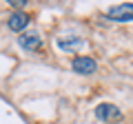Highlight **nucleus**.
Segmentation results:
<instances>
[{"instance_id":"1","label":"nucleus","mask_w":133,"mask_h":124,"mask_svg":"<svg viewBox=\"0 0 133 124\" xmlns=\"http://www.w3.org/2000/svg\"><path fill=\"white\" fill-rule=\"evenodd\" d=\"M95 115L102 122H120L122 120V109H118L111 102H102V104L95 106Z\"/></svg>"},{"instance_id":"2","label":"nucleus","mask_w":133,"mask_h":124,"mask_svg":"<svg viewBox=\"0 0 133 124\" xmlns=\"http://www.w3.org/2000/svg\"><path fill=\"white\" fill-rule=\"evenodd\" d=\"M71 69L78 75H91V73H95V69H98V62L91 56H76L71 60Z\"/></svg>"},{"instance_id":"3","label":"nucleus","mask_w":133,"mask_h":124,"mask_svg":"<svg viewBox=\"0 0 133 124\" xmlns=\"http://www.w3.org/2000/svg\"><path fill=\"white\" fill-rule=\"evenodd\" d=\"M107 18L113 20V22H129L133 18V5L127 2V5H115V7H109L107 11Z\"/></svg>"},{"instance_id":"4","label":"nucleus","mask_w":133,"mask_h":124,"mask_svg":"<svg viewBox=\"0 0 133 124\" xmlns=\"http://www.w3.org/2000/svg\"><path fill=\"white\" fill-rule=\"evenodd\" d=\"M29 22H31L29 13H24V11H14V13L9 16V20H7V27H9L11 31H16V33H22Z\"/></svg>"},{"instance_id":"5","label":"nucleus","mask_w":133,"mask_h":124,"mask_svg":"<svg viewBox=\"0 0 133 124\" xmlns=\"http://www.w3.org/2000/svg\"><path fill=\"white\" fill-rule=\"evenodd\" d=\"M18 42H20V47H22L24 51H38V49L42 47V38H40L36 31H33V33H20Z\"/></svg>"},{"instance_id":"6","label":"nucleus","mask_w":133,"mask_h":124,"mask_svg":"<svg viewBox=\"0 0 133 124\" xmlns=\"http://www.w3.org/2000/svg\"><path fill=\"white\" fill-rule=\"evenodd\" d=\"M82 44L84 42H82L80 38H58V47H60L62 51H76Z\"/></svg>"},{"instance_id":"7","label":"nucleus","mask_w":133,"mask_h":124,"mask_svg":"<svg viewBox=\"0 0 133 124\" xmlns=\"http://www.w3.org/2000/svg\"><path fill=\"white\" fill-rule=\"evenodd\" d=\"M9 2V7H14L16 11H22V7L27 5V0H7Z\"/></svg>"}]
</instances>
